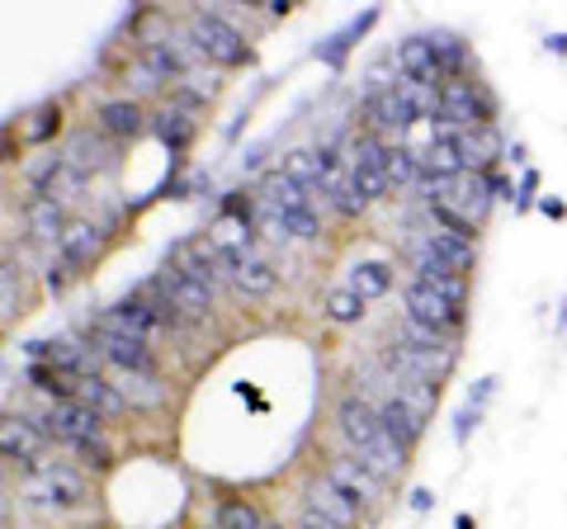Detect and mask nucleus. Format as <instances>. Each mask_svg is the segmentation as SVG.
<instances>
[{
	"label": "nucleus",
	"mask_w": 567,
	"mask_h": 529,
	"mask_svg": "<svg viewBox=\"0 0 567 529\" xmlns=\"http://www.w3.org/2000/svg\"><path fill=\"white\" fill-rule=\"evenodd\" d=\"M336 431H341L350 454L360 458L383 487L406 468V449H398L393 439H388L383 421H379V402H369L364 393L341 397V407H336Z\"/></svg>",
	"instance_id": "obj_1"
},
{
	"label": "nucleus",
	"mask_w": 567,
	"mask_h": 529,
	"mask_svg": "<svg viewBox=\"0 0 567 529\" xmlns=\"http://www.w3.org/2000/svg\"><path fill=\"white\" fill-rule=\"evenodd\" d=\"M91 345L100 364L118 369V374H147V378H162V364L152 355V341H142L137 331L123 322L118 308H104L91 317Z\"/></svg>",
	"instance_id": "obj_2"
},
{
	"label": "nucleus",
	"mask_w": 567,
	"mask_h": 529,
	"mask_svg": "<svg viewBox=\"0 0 567 529\" xmlns=\"http://www.w3.org/2000/svg\"><path fill=\"white\" fill-rule=\"evenodd\" d=\"M256 199L270 204L275 214L284 218V227H289V241H317V237H322V214H317V199L308 189H298L284 170L265 175Z\"/></svg>",
	"instance_id": "obj_3"
},
{
	"label": "nucleus",
	"mask_w": 567,
	"mask_h": 529,
	"mask_svg": "<svg viewBox=\"0 0 567 529\" xmlns=\"http://www.w3.org/2000/svg\"><path fill=\"white\" fill-rule=\"evenodd\" d=\"M185 39L194 43V52H199L204 62H218V66H246L251 62V43H246V33L218 10H194Z\"/></svg>",
	"instance_id": "obj_4"
},
{
	"label": "nucleus",
	"mask_w": 567,
	"mask_h": 529,
	"mask_svg": "<svg viewBox=\"0 0 567 529\" xmlns=\"http://www.w3.org/2000/svg\"><path fill=\"white\" fill-rule=\"evenodd\" d=\"M416 189H425V199L431 204L454 208V214L464 222H473V227H483L487 214H492V204H496L492 175H483V170H464V175H454V180H421Z\"/></svg>",
	"instance_id": "obj_5"
},
{
	"label": "nucleus",
	"mask_w": 567,
	"mask_h": 529,
	"mask_svg": "<svg viewBox=\"0 0 567 529\" xmlns=\"http://www.w3.org/2000/svg\"><path fill=\"white\" fill-rule=\"evenodd\" d=\"M496 118V100L483 91L477 81H445L440 85V110L431 123H440L445 133H464V128H483Z\"/></svg>",
	"instance_id": "obj_6"
},
{
	"label": "nucleus",
	"mask_w": 567,
	"mask_h": 529,
	"mask_svg": "<svg viewBox=\"0 0 567 529\" xmlns=\"http://www.w3.org/2000/svg\"><path fill=\"white\" fill-rule=\"evenodd\" d=\"M346 170H350V180H354V189H360L364 204H379V199H388V189H393L388 185V143L369 128L350 137Z\"/></svg>",
	"instance_id": "obj_7"
},
{
	"label": "nucleus",
	"mask_w": 567,
	"mask_h": 529,
	"mask_svg": "<svg viewBox=\"0 0 567 529\" xmlns=\"http://www.w3.org/2000/svg\"><path fill=\"white\" fill-rule=\"evenodd\" d=\"M152 293L162 298V303L181 317V322H208V317H213V293L204 284H194L189 274H181L175 264H162V270H156Z\"/></svg>",
	"instance_id": "obj_8"
},
{
	"label": "nucleus",
	"mask_w": 567,
	"mask_h": 529,
	"mask_svg": "<svg viewBox=\"0 0 567 529\" xmlns=\"http://www.w3.org/2000/svg\"><path fill=\"white\" fill-rule=\"evenodd\" d=\"M166 264H175V270L189 274L194 284H204L208 293H218L223 284H233V270H227V260L218 256V246H213L208 237L181 241V246H175V251L166 256Z\"/></svg>",
	"instance_id": "obj_9"
},
{
	"label": "nucleus",
	"mask_w": 567,
	"mask_h": 529,
	"mask_svg": "<svg viewBox=\"0 0 567 529\" xmlns=\"http://www.w3.org/2000/svg\"><path fill=\"white\" fill-rule=\"evenodd\" d=\"M402 317L406 322H416L425 331H440V336H454L458 326H464V312L450 308L445 298H440L425 279H412V284L402 289Z\"/></svg>",
	"instance_id": "obj_10"
},
{
	"label": "nucleus",
	"mask_w": 567,
	"mask_h": 529,
	"mask_svg": "<svg viewBox=\"0 0 567 529\" xmlns=\"http://www.w3.org/2000/svg\"><path fill=\"white\" fill-rule=\"evenodd\" d=\"M322 478H327L331 487H341L346 497H350L354 506H360V510H374V506L383 501V483H379L374 473H369L354 454H336V458H327Z\"/></svg>",
	"instance_id": "obj_11"
},
{
	"label": "nucleus",
	"mask_w": 567,
	"mask_h": 529,
	"mask_svg": "<svg viewBox=\"0 0 567 529\" xmlns=\"http://www.w3.org/2000/svg\"><path fill=\"white\" fill-rule=\"evenodd\" d=\"M43 435L58 439V445H66V449H76V445H85V439L104 435V421L91 407H81V402H52L48 416H43Z\"/></svg>",
	"instance_id": "obj_12"
},
{
	"label": "nucleus",
	"mask_w": 567,
	"mask_h": 529,
	"mask_svg": "<svg viewBox=\"0 0 567 529\" xmlns=\"http://www.w3.org/2000/svg\"><path fill=\"white\" fill-rule=\"evenodd\" d=\"M43 426L29 416H14V412H0V458L10 464H24V468H43Z\"/></svg>",
	"instance_id": "obj_13"
},
{
	"label": "nucleus",
	"mask_w": 567,
	"mask_h": 529,
	"mask_svg": "<svg viewBox=\"0 0 567 529\" xmlns=\"http://www.w3.org/2000/svg\"><path fill=\"white\" fill-rule=\"evenodd\" d=\"M100 251H104V227L95 218H71L62 241H58V264L76 274V270H85V264H95Z\"/></svg>",
	"instance_id": "obj_14"
},
{
	"label": "nucleus",
	"mask_w": 567,
	"mask_h": 529,
	"mask_svg": "<svg viewBox=\"0 0 567 529\" xmlns=\"http://www.w3.org/2000/svg\"><path fill=\"white\" fill-rule=\"evenodd\" d=\"M118 317H123V322H128L133 331H137V336L142 341H156V336H162V331H171V326H181V317H175L166 303H162V298H156L152 289L147 293H128V298H123V303H118Z\"/></svg>",
	"instance_id": "obj_15"
},
{
	"label": "nucleus",
	"mask_w": 567,
	"mask_h": 529,
	"mask_svg": "<svg viewBox=\"0 0 567 529\" xmlns=\"http://www.w3.org/2000/svg\"><path fill=\"white\" fill-rule=\"evenodd\" d=\"M364 110H369V133H398V137H402V133L421 118V114H416V104L398 91V81L369 95Z\"/></svg>",
	"instance_id": "obj_16"
},
{
	"label": "nucleus",
	"mask_w": 567,
	"mask_h": 529,
	"mask_svg": "<svg viewBox=\"0 0 567 529\" xmlns=\"http://www.w3.org/2000/svg\"><path fill=\"white\" fill-rule=\"evenodd\" d=\"M33 355L48 360L52 369H58L62 378H91L100 374V355H95V345H81V341H43V345H33Z\"/></svg>",
	"instance_id": "obj_17"
},
{
	"label": "nucleus",
	"mask_w": 567,
	"mask_h": 529,
	"mask_svg": "<svg viewBox=\"0 0 567 529\" xmlns=\"http://www.w3.org/2000/svg\"><path fill=\"white\" fill-rule=\"evenodd\" d=\"M379 421H383L388 439H393L398 449H406V454H412V449L421 445V435H425V416L412 407V402H402L398 393H388V397L379 402Z\"/></svg>",
	"instance_id": "obj_18"
},
{
	"label": "nucleus",
	"mask_w": 567,
	"mask_h": 529,
	"mask_svg": "<svg viewBox=\"0 0 567 529\" xmlns=\"http://www.w3.org/2000/svg\"><path fill=\"white\" fill-rule=\"evenodd\" d=\"M425 256L435 260V270L440 274H454V279H468L473 274V264H477V251H473V241H464V237H450V232H425Z\"/></svg>",
	"instance_id": "obj_19"
},
{
	"label": "nucleus",
	"mask_w": 567,
	"mask_h": 529,
	"mask_svg": "<svg viewBox=\"0 0 567 529\" xmlns=\"http://www.w3.org/2000/svg\"><path fill=\"white\" fill-rule=\"evenodd\" d=\"M33 478H39V487L48 491V501L58 510H76V506H85V497H91L85 478L66 464H43V468H33Z\"/></svg>",
	"instance_id": "obj_20"
},
{
	"label": "nucleus",
	"mask_w": 567,
	"mask_h": 529,
	"mask_svg": "<svg viewBox=\"0 0 567 529\" xmlns=\"http://www.w3.org/2000/svg\"><path fill=\"white\" fill-rule=\"evenodd\" d=\"M454 143H458V156H464V170H483L492 175V166L502 162V133H496V123H483V128H464V133H454Z\"/></svg>",
	"instance_id": "obj_21"
},
{
	"label": "nucleus",
	"mask_w": 567,
	"mask_h": 529,
	"mask_svg": "<svg viewBox=\"0 0 567 529\" xmlns=\"http://www.w3.org/2000/svg\"><path fill=\"white\" fill-rule=\"evenodd\" d=\"M104 137H110V133L76 128V133L66 137V152H62V162H66V166H76V170L85 175V180H91L95 170H104V166L114 162V152H110V143H104Z\"/></svg>",
	"instance_id": "obj_22"
},
{
	"label": "nucleus",
	"mask_w": 567,
	"mask_h": 529,
	"mask_svg": "<svg viewBox=\"0 0 567 529\" xmlns=\"http://www.w3.org/2000/svg\"><path fill=\"white\" fill-rule=\"evenodd\" d=\"M33 194L52 204H66V199H81L85 194V175L76 166H66L62 156H52L43 170H33Z\"/></svg>",
	"instance_id": "obj_23"
},
{
	"label": "nucleus",
	"mask_w": 567,
	"mask_h": 529,
	"mask_svg": "<svg viewBox=\"0 0 567 529\" xmlns=\"http://www.w3.org/2000/svg\"><path fill=\"white\" fill-rule=\"evenodd\" d=\"M398 72H402V81L431 85V91H440V85H445V72H440V62H435L431 39H406V43L398 48Z\"/></svg>",
	"instance_id": "obj_24"
},
{
	"label": "nucleus",
	"mask_w": 567,
	"mask_h": 529,
	"mask_svg": "<svg viewBox=\"0 0 567 529\" xmlns=\"http://www.w3.org/2000/svg\"><path fill=\"white\" fill-rule=\"evenodd\" d=\"M298 189H308L312 199H322V185H327V147H293L279 166Z\"/></svg>",
	"instance_id": "obj_25"
},
{
	"label": "nucleus",
	"mask_w": 567,
	"mask_h": 529,
	"mask_svg": "<svg viewBox=\"0 0 567 529\" xmlns=\"http://www.w3.org/2000/svg\"><path fill=\"white\" fill-rule=\"evenodd\" d=\"M303 510H317V516L331 520L336 529H354V520H360V506H354L341 487H331L327 478H317L308 487V506Z\"/></svg>",
	"instance_id": "obj_26"
},
{
	"label": "nucleus",
	"mask_w": 567,
	"mask_h": 529,
	"mask_svg": "<svg viewBox=\"0 0 567 529\" xmlns=\"http://www.w3.org/2000/svg\"><path fill=\"white\" fill-rule=\"evenodd\" d=\"M147 128L162 137V147L171 152H185L194 143V133H199V118H194V110H185V104H166V110H156Z\"/></svg>",
	"instance_id": "obj_27"
},
{
	"label": "nucleus",
	"mask_w": 567,
	"mask_h": 529,
	"mask_svg": "<svg viewBox=\"0 0 567 529\" xmlns=\"http://www.w3.org/2000/svg\"><path fill=\"white\" fill-rule=\"evenodd\" d=\"M454 175H464V156H458L454 133H435L421 147V180H454Z\"/></svg>",
	"instance_id": "obj_28"
},
{
	"label": "nucleus",
	"mask_w": 567,
	"mask_h": 529,
	"mask_svg": "<svg viewBox=\"0 0 567 529\" xmlns=\"http://www.w3.org/2000/svg\"><path fill=\"white\" fill-rule=\"evenodd\" d=\"M147 114H142L137 100H104L95 110V128L110 133V137H137L142 128H147Z\"/></svg>",
	"instance_id": "obj_29"
},
{
	"label": "nucleus",
	"mask_w": 567,
	"mask_h": 529,
	"mask_svg": "<svg viewBox=\"0 0 567 529\" xmlns=\"http://www.w3.org/2000/svg\"><path fill=\"white\" fill-rule=\"evenodd\" d=\"M76 402H81V407H91L100 421H110V416H123V412H128V402H123V393L110 383V374L76 378Z\"/></svg>",
	"instance_id": "obj_30"
},
{
	"label": "nucleus",
	"mask_w": 567,
	"mask_h": 529,
	"mask_svg": "<svg viewBox=\"0 0 567 529\" xmlns=\"http://www.w3.org/2000/svg\"><path fill=\"white\" fill-rule=\"evenodd\" d=\"M66 208L62 204H52V199H39V194H33V199L24 204V227H29V237L33 241H52L58 246L62 241V232H66Z\"/></svg>",
	"instance_id": "obj_31"
},
{
	"label": "nucleus",
	"mask_w": 567,
	"mask_h": 529,
	"mask_svg": "<svg viewBox=\"0 0 567 529\" xmlns=\"http://www.w3.org/2000/svg\"><path fill=\"white\" fill-rule=\"evenodd\" d=\"M346 284L364 298V303H374V298L383 293H393V264L388 260H360V264H350V279Z\"/></svg>",
	"instance_id": "obj_32"
},
{
	"label": "nucleus",
	"mask_w": 567,
	"mask_h": 529,
	"mask_svg": "<svg viewBox=\"0 0 567 529\" xmlns=\"http://www.w3.org/2000/svg\"><path fill=\"white\" fill-rule=\"evenodd\" d=\"M110 383L123 393V402L128 407H162L166 402V387H162V378H147V374H118V369H110Z\"/></svg>",
	"instance_id": "obj_33"
},
{
	"label": "nucleus",
	"mask_w": 567,
	"mask_h": 529,
	"mask_svg": "<svg viewBox=\"0 0 567 529\" xmlns=\"http://www.w3.org/2000/svg\"><path fill=\"white\" fill-rule=\"evenodd\" d=\"M233 289L237 293H246V298H270L275 289H279V270L270 260H260V256H251L237 270V279H233Z\"/></svg>",
	"instance_id": "obj_34"
},
{
	"label": "nucleus",
	"mask_w": 567,
	"mask_h": 529,
	"mask_svg": "<svg viewBox=\"0 0 567 529\" xmlns=\"http://www.w3.org/2000/svg\"><path fill=\"white\" fill-rule=\"evenodd\" d=\"M322 312H327V322H336V326H354V322H364L369 303H364V298L354 293L350 284H341V289H331V293L322 298Z\"/></svg>",
	"instance_id": "obj_35"
},
{
	"label": "nucleus",
	"mask_w": 567,
	"mask_h": 529,
	"mask_svg": "<svg viewBox=\"0 0 567 529\" xmlns=\"http://www.w3.org/2000/svg\"><path fill=\"white\" fill-rule=\"evenodd\" d=\"M265 525H270V520L260 516V506L241 501V497L218 501V510H213V529H265Z\"/></svg>",
	"instance_id": "obj_36"
},
{
	"label": "nucleus",
	"mask_w": 567,
	"mask_h": 529,
	"mask_svg": "<svg viewBox=\"0 0 567 529\" xmlns=\"http://www.w3.org/2000/svg\"><path fill=\"white\" fill-rule=\"evenodd\" d=\"M388 185H393V189L421 185V152L416 147H406V143L388 147Z\"/></svg>",
	"instance_id": "obj_37"
},
{
	"label": "nucleus",
	"mask_w": 567,
	"mask_h": 529,
	"mask_svg": "<svg viewBox=\"0 0 567 529\" xmlns=\"http://www.w3.org/2000/svg\"><path fill=\"white\" fill-rule=\"evenodd\" d=\"M431 48H435V62H440V72H445V81H458V72L468 66V48L458 43L454 33H435Z\"/></svg>",
	"instance_id": "obj_38"
},
{
	"label": "nucleus",
	"mask_w": 567,
	"mask_h": 529,
	"mask_svg": "<svg viewBox=\"0 0 567 529\" xmlns=\"http://www.w3.org/2000/svg\"><path fill=\"white\" fill-rule=\"evenodd\" d=\"M58 128H62V110H58V104H39V110L29 114V123H24V143L39 147V143H48V137L58 133Z\"/></svg>",
	"instance_id": "obj_39"
},
{
	"label": "nucleus",
	"mask_w": 567,
	"mask_h": 529,
	"mask_svg": "<svg viewBox=\"0 0 567 529\" xmlns=\"http://www.w3.org/2000/svg\"><path fill=\"white\" fill-rule=\"evenodd\" d=\"M20 298H24V284H20V270L10 260H0V322H10L20 312Z\"/></svg>",
	"instance_id": "obj_40"
},
{
	"label": "nucleus",
	"mask_w": 567,
	"mask_h": 529,
	"mask_svg": "<svg viewBox=\"0 0 567 529\" xmlns=\"http://www.w3.org/2000/svg\"><path fill=\"white\" fill-rule=\"evenodd\" d=\"M431 227H435V232H450V237H464V241L477 237L473 222H464V218H458L454 208H445V204H431Z\"/></svg>",
	"instance_id": "obj_41"
},
{
	"label": "nucleus",
	"mask_w": 567,
	"mask_h": 529,
	"mask_svg": "<svg viewBox=\"0 0 567 529\" xmlns=\"http://www.w3.org/2000/svg\"><path fill=\"white\" fill-rule=\"evenodd\" d=\"M425 284H431L440 298H445L450 308H458L464 312V303H468V279H454V274H440V279H425Z\"/></svg>",
	"instance_id": "obj_42"
},
{
	"label": "nucleus",
	"mask_w": 567,
	"mask_h": 529,
	"mask_svg": "<svg viewBox=\"0 0 567 529\" xmlns=\"http://www.w3.org/2000/svg\"><path fill=\"white\" fill-rule=\"evenodd\" d=\"M76 454L85 458V464H95V468H110L114 464V449H110V439L95 435V439H85V445H76Z\"/></svg>",
	"instance_id": "obj_43"
},
{
	"label": "nucleus",
	"mask_w": 567,
	"mask_h": 529,
	"mask_svg": "<svg viewBox=\"0 0 567 529\" xmlns=\"http://www.w3.org/2000/svg\"><path fill=\"white\" fill-rule=\"evenodd\" d=\"M298 529H336L331 520H322L317 510H303V520H298Z\"/></svg>",
	"instance_id": "obj_44"
},
{
	"label": "nucleus",
	"mask_w": 567,
	"mask_h": 529,
	"mask_svg": "<svg viewBox=\"0 0 567 529\" xmlns=\"http://www.w3.org/2000/svg\"><path fill=\"white\" fill-rule=\"evenodd\" d=\"M66 274H71V270H62V264H52V274H48V289H52V293H62V289H66Z\"/></svg>",
	"instance_id": "obj_45"
},
{
	"label": "nucleus",
	"mask_w": 567,
	"mask_h": 529,
	"mask_svg": "<svg viewBox=\"0 0 567 529\" xmlns=\"http://www.w3.org/2000/svg\"><path fill=\"white\" fill-rule=\"evenodd\" d=\"M535 185H539V175H535V170H525V180H520V204H529V194H535Z\"/></svg>",
	"instance_id": "obj_46"
},
{
	"label": "nucleus",
	"mask_w": 567,
	"mask_h": 529,
	"mask_svg": "<svg viewBox=\"0 0 567 529\" xmlns=\"http://www.w3.org/2000/svg\"><path fill=\"white\" fill-rule=\"evenodd\" d=\"M539 208H544V214H548V218H563V214H567V208H563V204H558V199H544V204H539Z\"/></svg>",
	"instance_id": "obj_47"
},
{
	"label": "nucleus",
	"mask_w": 567,
	"mask_h": 529,
	"mask_svg": "<svg viewBox=\"0 0 567 529\" xmlns=\"http://www.w3.org/2000/svg\"><path fill=\"white\" fill-rule=\"evenodd\" d=\"M10 152H14V137L0 133V162H10Z\"/></svg>",
	"instance_id": "obj_48"
},
{
	"label": "nucleus",
	"mask_w": 567,
	"mask_h": 529,
	"mask_svg": "<svg viewBox=\"0 0 567 529\" xmlns=\"http://www.w3.org/2000/svg\"><path fill=\"white\" fill-rule=\"evenodd\" d=\"M548 48H554L558 58H567V33H554V39H548Z\"/></svg>",
	"instance_id": "obj_49"
},
{
	"label": "nucleus",
	"mask_w": 567,
	"mask_h": 529,
	"mask_svg": "<svg viewBox=\"0 0 567 529\" xmlns=\"http://www.w3.org/2000/svg\"><path fill=\"white\" fill-rule=\"evenodd\" d=\"M265 529H284V525H265Z\"/></svg>",
	"instance_id": "obj_50"
},
{
	"label": "nucleus",
	"mask_w": 567,
	"mask_h": 529,
	"mask_svg": "<svg viewBox=\"0 0 567 529\" xmlns=\"http://www.w3.org/2000/svg\"><path fill=\"white\" fill-rule=\"evenodd\" d=\"M0 529H6V525H0Z\"/></svg>",
	"instance_id": "obj_51"
}]
</instances>
